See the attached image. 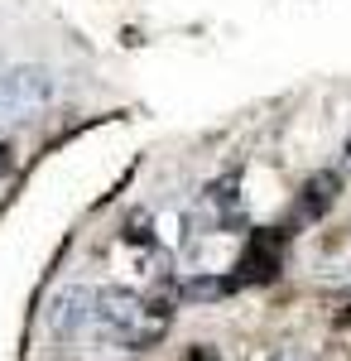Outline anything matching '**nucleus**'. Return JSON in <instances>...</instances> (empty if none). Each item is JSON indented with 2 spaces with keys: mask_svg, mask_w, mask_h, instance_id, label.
<instances>
[{
  "mask_svg": "<svg viewBox=\"0 0 351 361\" xmlns=\"http://www.w3.org/2000/svg\"><path fill=\"white\" fill-rule=\"evenodd\" d=\"M183 361H216V352H212V347H192Z\"/></svg>",
  "mask_w": 351,
  "mask_h": 361,
  "instance_id": "nucleus-6",
  "label": "nucleus"
},
{
  "mask_svg": "<svg viewBox=\"0 0 351 361\" xmlns=\"http://www.w3.org/2000/svg\"><path fill=\"white\" fill-rule=\"evenodd\" d=\"M173 323V308L154 299V294H135V289H97V333L111 337L116 347H159L164 333Z\"/></svg>",
  "mask_w": 351,
  "mask_h": 361,
  "instance_id": "nucleus-1",
  "label": "nucleus"
},
{
  "mask_svg": "<svg viewBox=\"0 0 351 361\" xmlns=\"http://www.w3.org/2000/svg\"><path fill=\"white\" fill-rule=\"evenodd\" d=\"M54 328L63 337L97 328V289H68V294L58 299V308H54Z\"/></svg>",
  "mask_w": 351,
  "mask_h": 361,
  "instance_id": "nucleus-4",
  "label": "nucleus"
},
{
  "mask_svg": "<svg viewBox=\"0 0 351 361\" xmlns=\"http://www.w3.org/2000/svg\"><path fill=\"white\" fill-rule=\"evenodd\" d=\"M337 188H342V178L327 169V173H313L308 183H303V197H298V217L303 222H318L327 207L337 202Z\"/></svg>",
  "mask_w": 351,
  "mask_h": 361,
  "instance_id": "nucleus-5",
  "label": "nucleus"
},
{
  "mask_svg": "<svg viewBox=\"0 0 351 361\" xmlns=\"http://www.w3.org/2000/svg\"><path fill=\"white\" fill-rule=\"evenodd\" d=\"M49 97H54V78L44 68H10V73H0V130L34 121L49 106Z\"/></svg>",
  "mask_w": 351,
  "mask_h": 361,
  "instance_id": "nucleus-2",
  "label": "nucleus"
},
{
  "mask_svg": "<svg viewBox=\"0 0 351 361\" xmlns=\"http://www.w3.org/2000/svg\"><path fill=\"white\" fill-rule=\"evenodd\" d=\"M284 265V231H255L245 236L241 260H236V284H260V279H274Z\"/></svg>",
  "mask_w": 351,
  "mask_h": 361,
  "instance_id": "nucleus-3",
  "label": "nucleus"
},
{
  "mask_svg": "<svg viewBox=\"0 0 351 361\" xmlns=\"http://www.w3.org/2000/svg\"><path fill=\"white\" fill-rule=\"evenodd\" d=\"M274 361H303V357H298V352H279Z\"/></svg>",
  "mask_w": 351,
  "mask_h": 361,
  "instance_id": "nucleus-7",
  "label": "nucleus"
}]
</instances>
